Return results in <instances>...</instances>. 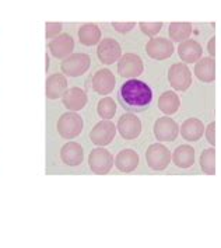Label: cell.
<instances>
[{
	"instance_id": "1",
	"label": "cell",
	"mask_w": 221,
	"mask_h": 248,
	"mask_svg": "<svg viewBox=\"0 0 221 248\" xmlns=\"http://www.w3.org/2000/svg\"><path fill=\"white\" fill-rule=\"evenodd\" d=\"M118 101L128 112H143L153 103V90L142 80L129 78L120 86L118 92Z\"/></svg>"
},
{
	"instance_id": "2",
	"label": "cell",
	"mask_w": 221,
	"mask_h": 248,
	"mask_svg": "<svg viewBox=\"0 0 221 248\" xmlns=\"http://www.w3.org/2000/svg\"><path fill=\"white\" fill-rule=\"evenodd\" d=\"M91 65V58L87 53H72L63 59L60 69L69 78H78L83 76Z\"/></svg>"
},
{
	"instance_id": "3",
	"label": "cell",
	"mask_w": 221,
	"mask_h": 248,
	"mask_svg": "<svg viewBox=\"0 0 221 248\" xmlns=\"http://www.w3.org/2000/svg\"><path fill=\"white\" fill-rule=\"evenodd\" d=\"M172 155L168 149L161 143H154L148 146L146 152V161L148 167L154 171L165 170L171 163Z\"/></svg>"
},
{
	"instance_id": "4",
	"label": "cell",
	"mask_w": 221,
	"mask_h": 248,
	"mask_svg": "<svg viewBox=\"0 0 221 248\" xmlns=\"http://www.w3.org/2000/svg\"><path fill=\"white\" fill-rule=\"evenodd\" d=\"M84 122L77 112H66L58 121V132L65 139H74L83 131Z\"/></svg>"
},
{
	"instance_id": "5",
	"label": "cell",
	"mask_w": 221,
	"mask_h": 248,
	"mask_svg": "<svg viewBox=\"0 0 221 248\" xmlns=\"http://www.w3.org/2000/svg\"><path fill=\"white\" fill-rule=\"evenodd\" d=\"M171 87L178 92H186L192 84V73L186 63H174L168 69Z\"/></svg>"
},
{
	"instance_id": "6",
	"label": "cell",
	"mask_w": 221,
	"mask_h": 248,
	"mask_svg": "<svg viewBox=\"0 0 221 248\" xmlns=\"http://www.w3.org/2000/svg\"><path fill=\"white\" fill-rule=\"evenodd\" d=\"M143 61L136 53H125L118 61V73L123 78H136L143 73Z\"/></svg>"
},
{
	"instance_id": "7",
	"label": "cell",
	"mask_w": 221,
	"mask_h": 248,
	"mask_svg": "<svg viewBox=\"0 0 221 248\" xmlns=\"http://www.w3.org/2000/svg\"><path fill=\"white\" fill-rule=\"evenodd\" d=\"M88 166L94 174L105 175L111 171L112 166H114V157L104 147H97L90 153Z\"/></svg>"
},
{
	"instance_id": "8",
	"label": "cell",
	"mask_w": 221,
	"mask_h": 248,
	"mask_svg": "<svg viewBox=\"0 0 221 248\" xmlns=\"http://www.w3.org/2000/svg\"><path fill=\"white\" fill-rule=\"evenodd\" d=\"M175 51L172 41L162 37H154L151 38L147 45H146V52L147 55L154 59V61H164L172 56V53Z\"/></svg>"
},
{
	"instance_id": "9",
	"label": "cell",
	"mask_w": 221,
	"mask_h": 248,
	"mask_svg": "<svg viewBox=\"0 0 221 248\" xmlns=\"http://www.w3.org/2000/svg\"><path fill=\"white\" fill-rule=\"evenodd\" d=\"M98 61L104 65H112L118 62L122 56V48L117 39L105 38L100 41V45L97 48Z\"/></svg>"
},
{
	"instance_id": "10",
	"label": "cell",
	"mask_w": 221,
	"mask_h": 248,
	"mask_svg": "<svg viewBox=\"0 0 221 248\" xmlns=\"http://www.w3.org/2000/svg\"><path fill=\"white\" fill-rule=\"evenodd\" d=\"M117 135V126L112 121L104 119L98 122L90 133V139L95 146H108Z\"/></svg>"
},
{
	"instance_id": "11",
	"label": "cell",
	"mask_w": 221,
	"mask_h": 248,
	"mask_svg": "<svg viewBox=\"0 0 221 248\" xmlns=\"http://www.w3.org/2000/svg\"><path fill=\"white\" fill-rule=\"evenodd\" d=\"M117 129L123 139L133 140V139H137L142 133V122L134 114L128 112L119 118Z\"/></svg>"
},
{
	"instance_id": "12",
	"label": "cell",
	"mask_w": 221,
	"mask_h": 248,
	"mask_svg": "<svg viewBox=\"0 0 221 248\" xmlns=\"http://www.w3.org/2000/svg\"><path fill=\"white\" fill-rule=\"evenodd\" d=\"M178 124L167 115L158 118L154 124V136L160 142H174L178 138Z\"/></svg>"
},
{
	"instance_id": "13",
	"label": "cell",
	"mask_w": 221,
	"mask_h": 248,
	"mask_svg": "<svg viewBox=\"0 0 221 248\" xmlns=\"http://www.w3.org/2000/svg\"><path fill=\"white\" fill-rule=\"evenodd\" d=\"M49 52L56 59H66L74 49V39L69 34H59L48 44Z\"/></svg>"
},
{
	"instance_id": "14",
	"label": "cell",
	"mask_w": 221,
	"mask_h": 248,
	"mask_svg": "<svg viewBox=\"0 0 221 248\" xmlns=\"http://www.w3.org/2000/svg\"><path fill=\"white\" fill-rule=\"evenodd\" d=\"M117 78L109 69L98 70L92 78V90L101 95H108L115 89Z\"/></svg>"
},
{
	"instance_id": "15",
	"label": "cell",
	"mask_w": 221,
	"mask_h": 248,
	"mask_svg": "<svg viewBox=\"0 0 221 248\" xmlns=\"http://www.w3.org/2000/svg\"><path fill=\"white\" fill-rule=\"evenodd\" d=\"M178 55L183 61V63H196L202 59L203 49L199 42L193 39H185L178 46Z\"/></svg>"
},
{
	"instance_id": "16",
	"label": "cell",
	"mask_w": 221,
	"mask_h": 248,
	"mask_svg": "<svg viewBox=\"0 0 221 248\" xmlns=\"http://www.w3.org/2000/svg\"><path fill=\"white\" fill-rule=\"evenodd\" d=\"M60 158L67 166L76 167V166H80L84 160V150H83L81 144L76 143V142H69L62 147Z\"/></svg>"
},
{
	"instance_id": "17",
	"label": "cell",
	"mask_w": 221,
	"mask_h": 248,
	"mask_svg": "<svg viewBox=\"0 0 221 248\" xmlns=\"http://www.w3.org/2000/svg\"><path fill=\"white\" fill-rule=\"evenodd\" d=\"M67 90V78L65 75L55 73L46 78V97L49 100H58L65 95Z\"/></svg>"
},
{
	"instance_id": "18",
	"label": "cell",
	"mask_w": 221,
	"mask_h": 248,
	"mask_svg": "<svg viewBox=\"0 0 221 248\" xmlns=\"http://www.w3.org/2000/svg\"><path fill=\"white\" fill-rule=\"evenodd\" d=\"M87 104V94L84 90L78 89V87H73L66 90L65 95H63V105L69 111L77 112L81 111Z\"/></svg>"
},
{
	"instance_id": "19",
	"label": "cell",
	"mask_w": 221,
	"mask_h": 248,
	"mask_svg": "<svg viewBox=\"0 0 221 248\" xmlns=\"http://www.w3.org/2000/svg\"><path fill=\"white\" fill-rule=\"evenodd\" d=\"M115 166L120 172H125V174L132 172L139 166V155L132 149H125L119 152L118 156L115 157Z\"/></svg>"
},
{
	"instance_id": "20",
	"label": "cell",
	"mask_w": 221,
	"mask_h": 248,
	"mask_svg": "<svg viewBox=\"0 0 221 248\" xmlns=\"http://www.w3.org/2000/svg\"><path fill=\"white\" fill-rule=\"evenodd\" d=\"M195 75L203 83H213L216 80V61L214 58H202L196 62Z\"/></svg>"
},
{
	"instance_id": "21",
	"label": "cell",
	"mask_w": 221,
	"mask_h": 248,
	"mask_svg": "<svg viewBox=\"0 0 221 248\" xmlns=\"http://www.w3.org/2000/svg\"><path fill=\"white\" fill-rule=\"evenodd\" d=\"M205 133V125L197 118H189L186 119L181 126V135L185 140L189 142H197Z\"/></svg>"
},
{
	"instance_id": "22",
	"label": "cell",
	"mask_w": 221,
	"mask_h": 248,
	"mask_svg": "<svg viewBox=\"0 0 221 248\" xmlns=\"http://www.w3.org/2000/svg\"><path fill=\"white\" fill-rule=\"evenodd\" d=\"M171 160L179 169H189L195 163V149L192 146H189V144L178 146L175 149V152L172 153Z\"/></svg>"
},
{
	"instance_id": "23",
	"label": "cell",
	"mask_w": 221,
	"mask_h": 248,
	"mask_svg": "<svg viewBox=\"0 0 221 248\" xmlns=\"http://www.w3.org/2000/svg\"><path fill=\"white\" fill-rule=\"evenodd\" d=\"M179 107H181V98L172 90L162 93L158 98V109L167 117L177 114Z\"/></svg>"
},
{
	"instance_id": "24",
	"label": "cell",
	"mask_w": 221,
	"mask_h": 248,
	"mask_svg": "<svg viewBox=\"0 0 221 248\" xmlns=\"http://www.w3.org/2000/svg\"><path fill=\"white\" fill-rule=\"evenodd\" d=\"M101 30L97 24H84L78 28V41L84 46L98 45L101 41Z\"/></svg>"
},
{
	"instance_id": "25",
	"label": "cell",
	"mask_w": 221,
	"mask_h": 248,
	"mask_svg": "<svg viewBox=\"0 0 221 248\" xmlns=\"http://www.w3.org/2000/svg\"><path fill=\"white\" fill-rule=\"evenodd\" d=\"M169 38L175 42H182L189 39L192 34V24L191 23H171L169 24Z\"/></svg>"
},
{
	"instance_id": "26",
	"label": "cell",
	"mask_w": 221,
	"mask_h": 248,
	"mask_svg": "<svg viewBox=\"0 0 221 248\" xmlns=\"http://www.w3.org/2000/svg\"><path fill=\"white\" fill-rule=\"evenodd\" d=\"M200 169L207 175L216 174V150L214 147H208L203 150L200 156Z\"/></svg>"
},
{
	"instance_id": "27",
	"label": "cell",
	"mask_w": 221,
	"mask_h": 248,
	"mask_svg": "<svg viewBox=\"0 0 221 248\" xmlns=\"http://www.w3.org/2000/svg\"><path fill=\"white\" fill-rule=\"evenodd\" d=\"M97 114L103 119H112L117 114V103L111 97H105L97 105Z\"/></svg>"
},
{
	"instance_id": "28",
	"label": "cell",
	"mask_w": 221,
	"mask_h": 248,
	"mask_svg": "<svg viewBox=\"0 0 221 248\" xmlns=\"http://www.w3.org/2000/svg\"><path fill=\"white\" fill-rule=\"evenodd\" d=\"M139 27L142 30L144 35L150 37V38H154L157 34L161 31L162 28V23H139Z\"/></svg>"
},
{
	"instance_id": "29",
	"label": "cell",
	"mask_w": 221,
	"mask_h": 248,
	"mask_svg": "<svg viewBox=\"0 0 221 248\" xmlns=\"http://www.w3.org/2000/svg\"><path fill=\"white\" fill-rule=\"evenodd\" d=\"M62 23H46V38L52 39L58 37L62 31Z\"/></svg>"
},
{
	"instance_id": "30",
	"label": "cell",
	"mask_w": 221,
	"mask_h": 248,
	"mask_svg": "<svg viewBox=\"0 0 221 248\" xmlns=\"http://www.w3.org/2000/svg\"><path fill=\"white\" fill-rule=\"evenodd\" d=\"M112 27L117 30L118 32L126 34L136 27V23H112Z\"/></svg>"
},
{
	"instance_id": "31",
	"label": "cell",
	"mask_w": 221,
	"mask_h": 248,
	"mask_svg": "<svg viewBox=\"0 0 221 248\" xmlns=\"http://www.w3.org/2000/svg\"><path fill=\"white\" fill-rule=\"evenodd\" d=\"M206 138H207V142L211 146L216 144V122H211L206 128Z\"/></svg>"
},
{
	"instance_id": "32",
	"label": "cell",
	"mask_w": 221,
	"mask_h": 248,
	"mask_svg": "<svg viewBox=\"0 0 221 248\" xmlns=\"http://www.w3.org/2000/svg\"><path fill=\"white\" fill-rule=\"evenodd\" d=\"M214 44H216V38L213 37V38H211V39H210V41H208V46H207L208 53L211 55V58L214 56Z\"/></svg>"
}]
</instances>
